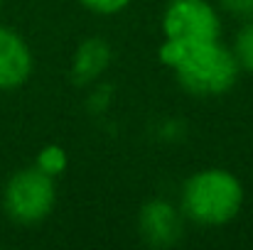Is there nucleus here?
Instances as JSON below:
<instances>
[{"mask_svg": "<svg viewBox=\"0 0 253 250\" xmlns=\"http://www.w3.org/2000/svg\"><path fill=\"white\" fill-rule=\"evenodd\" d=\"M158 57L174 71L177 83L197 98H219L229 93L241 76L234 49L226 47L221 39L197 44L163 39Z\"/></svg>", "mask_w": 253, "mask_h": 250, "instance_id": "1", "label": "nucleus"}, {"mask_svg": "<svg viewBox=\"0 0 253 250\" xmlns=\"http://www.w3.org/2000/svg\"><path fill=\"white\" fill-rule=\"evenodd\" d=\"M244 196V184L231 169L207 167L182 184L179 209L194 226L221 228L241 214Z\"/></svg>", "mask_w": 253, "mask_h": 250, "instance_id": "2", "label": "nucleus"}, {"mask_svg": "<svg viewBox=\"0 0 253 250\" xmlns=\"http://www.w3.org/2000/svg\"><path fill=\"white\" fill-rule=\"evenodd\" d=\"M57 206V179L37 165L17 169L2 189V209L20 226L42 223Z\"/></svg>", "mask_w": 253, "mask_h": 250, "instance_id": "3", "label": "nucleus"}, {"mask_svg": "<svg viewBox=\"0 0 253 250\" xmlns=\"http://www.w3.org/2000/svg\"><path fill=\"white\" fill-rule=\"evenodd\" d=\"M224 22L211 0H169L163 12V37L182 44L221 39Z\"/></svg>", "mask_w": 253, "mask_h": 250, "instance_id": "4", "label": "nucleus"}, {"mask_svg": "<svg viewBox=\"0 0 253 250\" xmlns=\"http://www.w3.org/2000/svg\"><path fill=\"white\" fill-rule=\"evenodd\" d=\"M184 214L169 199H150L138 214V233L145 246L158 250L172 248L184 236Z\"/></svg>", "mask_w": 253, "mask_h": 250, "instance_id": "5", "label": "nucleus"}, {"mask_svg": "<svg viewBox=\"0 0 253 250\" xmlns=\"http://www.w3.org/2000/svg\"><path fill=\"white\" fill-rule=\"evenodd\" d=\"M35 59L30 44L7 25H0V91H15L32 76Z\"/></svg>", "mask_w": 253, "mask_h": 250, "instance_id": "6", "label": "nucleus"}, {"mask_svg": "<svg viewBox=\"0 0 253 250\" xmlns=\"http://www.w3.org/2000/svg\"><path fill=\"white\" fill-rule=\"evenodd\" d=\"M113 64V49L106 39L101 37H88L84 39L72 57V67H69V79L77 86L91 88L93 83H98L106 71Z\"/></svg>", "mask_w": 253, "mask_h": 250, "instance_id": "7", "label": "nucleus"}, {"mask_svg": "<svg viewBox=\"0 0 253 250\" xmlns=\"http://www.w3.org/2000/svg\"><path fill=\"white\" fill-rule=\"evenodd\" d=\"M231 49L236 54V62H239L241 71L253 76V17L244 20V25L239 27V32L234 37V47Z\"/></svg>", "mask_w": 253, "mask_h": 250, "instance_id": "8", "label": "nucleus"}, {"mask_svg": "<svg viewBox=\"0 0 253 250\" xmlns=\"http://www.w3.org/2000/svg\"><path fill=\"white\" fill-rule=\"evenodd\" d=\"M35 165L40 167L42 172H47L49 177L57 179L59 174H64V169L69 165V157H67V150H64V147H59V145H47V147L40 150Z\"/></svg>", "mask_w": 253, "mask_h": 250, "instance_id": "9", "label": "nucleus"}, {"mask_svg": "<svg viewBox=\"0 0 253 250\" xmlns=\"http://www.w3.org/2000/svg\"><path fill=\"white\" fill-rule=\"evenodd\" d=\"M82 7H86L88 12H93V15H103V17H108V15H118V12H123L133 0H77Z\"/></svg>", "mask_w": 253, "mask_h": 250, "instance_id": "10", "label": "nucleus"}, {"mask_svg": "<svg viewBox=\"0 0 253 250\" xmlns=\"http://www.w3.org/2000/svg\"><path fill=\"white\" fill-rule=\"evenodd\" d=\"M219 7L239 22L253 17V0H219Z\"/></svg>", "mask_w": 253, "mask_h": 250, "instance_id": "11", "label": "nucleus"}, {"mask_svg": "<svg viewBox=\"0 0 253 250\" xmlns=\"http://www.w3.org/2000/svg\"><path fill=\"white\" fill-rule=\"evenodd\" d=\"M111 86L108 83H93L91 86V93H88V108L93 110V113H103L106 108H108V103H111Z\"/></svg>", "mask_w": 253, "mask_h": 250, "instance_id": "12", "label": "nucleus"}, {"mask_svg": "<svg viewBox=\"0 0 253 250\" xmlns=\"http://www.w3.org/2000/svg\"><path fill=\"white\" fill-rule=\"evenodd\" d=\"M0 5H2V0H0Z\"/></svg>", "mask_w": 253, "mask_h": 250, "instance_id": "13", "label": "nucleus"}]
</instances>
